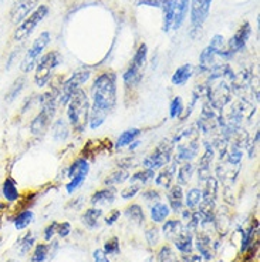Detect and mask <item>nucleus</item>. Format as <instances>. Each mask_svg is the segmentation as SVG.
Listing matches in <instances>:
<instances>
[{"mask_svg": "<svg viewBox=\"0 0 260 262\" xmlns=\"http://www.w3.org/2000/svg\"><path fill=\"white\" fill-rule=\"evenodd\" d=\"M88 97L91 101L88 128L98 130L114 112L118 101V77L115 73L103 72L97 74L90 85Z\"/></svg>", "mask_w": 260, "mask_h": 262, "instance_id": "obj_1", "label": "nucleus"}, {"mask_svg": "<svg viewBox=\"0 0 260 262\" xmlns=\"http://www.w3.org/2000/svg\"><path fill=\"white\" fill-rule=\"evenodd\" d=\"M90 107H91V101L88 97V93L84 89H80L74 93L68 104L65 105V118L74 134L81 136L88 128Z\"/></svg>", "mask_w": 260, "mask_h": 262, "instance_id": "obj_2", "label": "nucleus"}, {"mask_svg": "<svg viewBox=\"0 0 260 262\" xmlns=\"http://www.w3.org/2000/svg\"><path fill=\"white\" fill-rule=\"evenodd\" d=\"M63 56L57 50L44 53L37 61V64L34 67V76H33V83L37 89H46L53 84V77L54 73L63 64Z\"/></svg>", "mask_w": 260, "mask_h": 262, "instance_id": "obj_3", "label": "nucleus"}, {"mask_svg": "<svg viewBox=\"0 0 260 262\" xmlns=\"http://www.w3.org/2000/svg\"><path fill=\"white\" fill-rule=\"evenodd\" d=\"M148 63V46L143 43L135 50L130 66L123 73V84L127 92H135L144 80V72Z\"/></svg>", "mask_w": 260, "mask_h": 262, "instance_id": "obj_4", "label": "nucleus"}, {"mask_svg": "<svg viewBox=\"0 0 260 262\" xmlns=\"http://www.w3.org/2000/svg\"><path fill=\"white\" fill-rule=\"evenodd\" d=\"M92 77L91 69L88 67H80L76 72L72 73L68 79L63 80V83L59 84V105L65 107L68 101L72 100L73 94L83 89V85L87 84Z\"/></svg>", "mask_w": 260, "mask_h": 262, "instance_id": "obj_5", "label": "nucleus"}, {"mask_svg": "<svg viewBox=\"0 0 260 262\" xmlns=\"http://www.w3.org/2000/svg\"><path fill=\"white\" fill-rule=\"evenodd\" d=\"M52 41V34L50 32H41L33 40L32 45L29 46L25 54H23V59L20 61V72L21 74H29L34 70V67L37 64L39 59L44 54V50H46L49 45Z\"/></svg>", "mask_w": 260, "mask_h": 262, "instance_id": "obj_6", "label": "nucleus"}, {"mask_svg": "<svg viewBox=\"0 0 260 262\" xmlns=\"http://www.w3.org/2000/svg\"><path fill=\"white\" fill-rule=\"evenodd\" d=\"M174 150H175V145L171 141V138L162 140L150 154H147L143 158L141 161L143 168H148L155 172L159 171L174 160Z\"/></svg>", "mask_w": 260, "mask_h": 262, "instance_id": "obj_7", "label": "nucleus"}, {"mask_svg": "<svg viewBox=\"0 0 260 262\" xmlns=\"http://www.w3.org/2000/svg\"><path fill=\"white\" fill-rule=\"evenodd\" d=\"M49 12L50 10H49L47 5H39L37 9L27 19L23 20L19 26H16L13 36H12L14 43L16 45H23L25 41L30 39L33 36V33L37 30V26L49 16Z\"/></svg>", "mask_w": 260, "mask_h": 262, "instance_id": "obj_8", "label": "nucleus"}, {"mask_svg": "<svg viewBox=\"0 0 260 262\" xmlns=\"http://www.w3.org/2000/svg\"><path fill=\"white\" fill-rule=\"evenodd\" d=\"M215 157H216L215 144L214 143H210V141H205V144H203V152H202L201 157H199V163H198V165H195L196 180H198L199 187H202L203 183H205L210 176H214L212 168H214Z\"/></svg>", "mask_w": 260, "mask_h": 262, "instance_id": "obj_9", "label": "nucleus"}, {"mask_svg": "<svg viewBox=\"0 0 260 262\" xmlns=\"http://www.w3.org/2000/svg\"><path fill=\"white\" fill-rule=\"evenodd\" d=\"M201 138H186L175 144L174 150V160L178 163H194L201 154Z\"/></svg>", "mask_w": 260, "mask_h": 262, "instance_id": "obj_10", "label": "nucleus"}, {"mask_svg": "<svg viewBox=\"0 0 260 262\" xmlns=\"http://www.w3.org/2000/svg\"><path fill=\"white\" fill-rule=\"evenodd\" d=\"M212 0H191L189 6V23L192 32H199L208 20Z\"/></svg>", "mask_w": 260, "mask_h": 262, "instance_id": "obj_11", "label": "nucleus"}, {"mask_svg": "<svg viewBox=\"0 0 260 262\" xmlns=\"http://www.w3.org/2000/svg\"><path fill=\"white\" fill-rule=\"evenodd\" d=\"M39 0H14L9 12V20L14 26H19L25 19L37 9Z\"/></svg>", "mask_w": 260, "mask_h": 262, "instance_id": "obj_12", "label": "nucleus"}, {"mask_svg": "<svg viewBox=\"0 0 260 262\" xmlns=\"http://www.w3.org/2000/svg\"><path fill=\"white\" fill-rule=\"evenodd\" d=\"M0 196L3 198L5 204H19L21 201V191L19 183L13 176H6L0 184Z\"/></svg>", "mask_w": 260, "mask_h": 262, "instance_id": "obj_13", "label": "nucleus"}, {"mask_svg": "<svg viewBox=\"0 0 260 262\" xmlns=\"http://www.w3.org/2000/svg\"><path fill=\"white\" fill-rule=\"evenodd\" d=\"M252 36V26L249 21H245L242 23L241 27L234 32V34L229 39V41L226 43V47L228 50L236 54V53H242L247 46V41Z\"/></svg>", "mask_w": 260, "mask_h": 262, "instance_id": "obj_14", "label": "nucleus"}, {"mask_svg": "<svg viewBox=\"0 0 260 262\" xmlns=\"http://www.w3.org/2000/svg\"><path fill=\"white\" fill-rule=\"evenodd\" d=\"M194 249L202 256L203 261H212L215 256V248L212 238L206 231H198L194 236Z\"/></svg>", "mask_w": 260, "mask_h": 262, "instance_id": "obj_15", "label": "nucleus"}, {"mask_svg": "<svg viewBox=\"0 0 260 262\" xmlns=\"http://www.w3.org/2000/svg\"><path fill=\"white\" fill-rule=\"evenodd\" d=\"M178 165H179V163L175 161V160H172L168 165H165L163 168H161L159 171H156L154 183H155V185L158 188H162V190L167 191L172 184L175 183V176L176 170H178Z\"/></svg>", "mask_w": 260, "mask_h": 262, "instance_id": "obj_16", "label": "nucleus"}, {"mask_svg": "<svg viewBox=\"0 0 260 262\" xmlns=\"http://www.w3.org/2000/svg\"><path fill=\"white\" fill-rule=\"evenodd\" d=\"M118 196L117 187H107L104 185L103 188L97 190L91 196H90V204L91 207H107V205H112L115 203Z\"/></svg>", "mask_w": 260, "mask_h": 262, "instance_id": "obj_17", "label": "nucleus"}, {"mask_svg": "<svg viewBox=\"0 0 260 262\" xmlns=\"http://www.w3.org/2000/svg\"><path fill=\"white\" fill-rule=\"evenodd\" d=\"M91 171V163L90 160L84 156H80V157L74 158L72 163L68 164L64 168V172H63V178H73L76 176H87L90 174Z\"/></svg>", "mask_w": 260, "mask_h": 262, "instance_id": "obj_18", "label": "nucleus"}, {"mask_svg": "<svg viewBox=\"0 0 260 262\" xmlns=\"http://www.w3.org/2000/svg\"><path fill=\"white\" fill-rule=\"evenodd\" d=\"M183 195H185V190L182 185L174 183L168 190H167V200H168V207L171 212L174 214H181V211L185 208L183 204Z\"/></svg>", "mask_w": 260, "mask_h": 262, "instance_id": "obj_19", "label": "nucleus"}, {"mask_svg": "<svg viewBox=\"0 0 260 262\" xmlns=\"http://www.w3.org/2000/svg\"><path fill=\"white\" fill-rule=\"evenodd\" d=\"M50 131H52V138L56 141V143H65L70 136H72V127L68 124V121H67V118L65 116H60V117L54 118V121H53L52 127H50Z\"/></svg>", "mask_w": 260, "mask_h": 262, "instance_id": "obj_20", "label": "nucleus"}, {"mask_svg": "<svg viewBox=\"0 0 260 262\" xmlns=\"http://www.w3.org/2000/svg\"><path fill=\"white\" fill-rule=\"evenodd\" d=\"M178 0H159V9L162 10V30L168 33L174 26Z\"/></svg>", "mask_w": 260, "mask_h": 262, "instance_id": "obj_21", "label": "nucleus"}, {"mask_svg": "<svg viewBox=\"0 0 260 262\" xmlns=\"http://www.w3.org/2000/svg\"><path fill=\"white\" fill-rule=\"evenodd\" d=\"M194 74H195V66L191 63H185V64L179 66L174 72L172 77H171V83L175 87H182L194 77Z\"/></svg>", "mask_w": 260, "mask_h": 262, "instance_id": "obj_22", "label": "nucleus"}, {"mask_svg": "<svg viewBox=\"0 0 260 262\" xmlns=\"http://www.w3.org/2000/svg\"><path fill=\"white\" fill-rule=\"evenodd\" d=\"M183 221L181 218H168L167 221H163L161 227V232L165 236V239L172 243L176 236L179 235L183 231Z\"/></svg>", "mask_w": 260, "mask_h": 262, "instance_id": "obj_23", "label": "nucleus"}, {"mask_svg": "<svg viewBox=\"0 0 260 262\" xmlns=\"http://www.w3.org/2000/svg\"><path fill=\"white\" fill-rule=\"evenodd\" d=\"M202 188V201L203 203L215 204L216 205V200L219 195V181L215 178V176L210 177L203 183Z\"/></svg>", "mask_w": 260, "mask_h": 262, "instance_id": "obj_24", "label": "nucleus"}, {"mask_svg": "<svg viewBox=\"0 0 260 262\" xmlns=\"http://www.w3.org/2000/svg\"><path fill=\"white\" fill-rule=\"evenodd\" d=\"M172 244H174V248L178 252H181L182 255H189L194 252V234H191L183 228L182 232L176 236Z\"/></svg>", "mask_w": 260, "mask_h": 262, "instance_id": "obj_25", "label": "nucleus"}, {"mask_svg": "<svg viewBox=\"0 0 260 262\" xmlns=\"http://www.w3.org/2000/svg\"><path fill=\"white\" fill-rule=\"evenodd\" d=\"M104 216V211L100 207H91L88 210H85L81 215V224L85 228L97 229L100 227V221Z\"/></svg>", "mask_w": 260, "mask_h": 262, "instance_id": "obj_26", "label": "nucleus"}, {"mask_svg": "<svg viewBox=\"0 0 260 262\" xmlns=\"http://www.w3.org/2000/svg\"><path fill=\"white\" fill-rule=\"evenodd\" d=\"M256 224H252L249 225L246 229H239L242 234V241H241V252L245 254L247 249L250 248L253 244H256L257 241V232H259V224L257 221H254Z\"/></svg>", "mask_w": 260, "mask_h": 262, "instance_id": "obj_27", "label": "nucleus"}, {"mask_svg": "<svg viewBox=\"0 0 260 262\" xmlns=\"http://www.w3.org/2000/svg\"><path fill=\"white\" fill-rule=\"evenodd\" d=\"M141 134H143V130H141V128H137V127H132V128L124 130L117 137L115 143H114L115 150H124V148H127L134 140H137V138L141 137Z\"/></svg>", "mask_w": 260, "mask_h": 262, "instance_id": "obj_28", "label": "nucleus"}, {"mask_svg": "<svg viewBox=\"0 0 260 262\" xmlns=\"http://www.w3.org/2000/svg\"><path fill=\"white\" fill-rule=\"evenodd\" d=\"M195 164L194 163H179L178 165V170H176V184H179V185H188L191 181H192V178L195 177Z\"/></svg>", "mask_w": 260, "mask_h": 262, "instance_id": "obj_29", "label": "nucleus"}, {"mask_svg": "<svg viewBox=\"0 0 260 262\" xmlns=\"http://www.w3.org/2000/svg\"><path fill=\"white\" fill-rule=\"evenodd\" d=\"M26 85H27V79L25 74H23V76H20V77H17L12 84L9 85L6 94H5V101H6V103H13V101H16V100L21 96V93L25 92Z\"/></svg>", "mask_w": 260, "mask_h": 262, "instance_id": "obj_30", "label": "nucleus"}, {"mask_svg": "<svg viewBox=\"0 0 260 262\" xmlns=\"http://www.w3.org/2000/svg\"><path fill=\"white\" fill-rule=\"evenodd\" d=\"M131 177V171L117 167L114 171H111L110 174H107V177L104 178V185L107 187H118L125 184Z\"/></svg>", "mask_w": 260, "mask_h": 262, "instance_id": "obj_31", "label": "nucleus"}, {"mask_svg": "<svg viewBox=\"0 0 260 262\" xmlns=\"http://www.w3.org/2000/svg\"><path fill=\"white\" fill-rule=\"evenodd\" d=\"M33 221H34V212L30 208H20L19 212H16L13 220H12L13 227L17 231H23V229L29 228Z\"/></svg>", "mask_w": 260, "mask_h": 262, "instance_id": "obj_32", "label": "nucleus"}, {"mask_svg": "<svg viewBox=\"0 0 260 262\" xmlns=\"http://www.w3.org/2000/svg\"><path fill=\"white\" fill-rule=\"evenodd\" d=\"M169 215H171V210L167 203L159 201V203L150 205V218L154 224H162L163 221L168 220Z\"/></svg>", "mask_w": 260, "mask_h": 262, "instance_id": "obj_33", "label": "nucleus"}, {"mask_svg": "<svg viewBox=\"0 0 260 262\" xmlns=\"http://www.w3.org/2000/svg\"><path fill=\"white\" fill-rule=\"evenodd\" d=\"M202 203V188L201 187H191L189 190L185 191L183 195V204L185 208L188 210H196Z\"/></svg>", "mask_w": 260, "mask_h": 262, "instance_id": "obj_34", "label": "nucleus"}, {"mask_svg": "<svg viewBox=\"0 0 260 262\" xmlns=\"http://www.w3.org/2000/svg\"><path fill=\"white\" fill-rule=\"evenodd\" d=\"M34 245H36V236H34V234H33L32 231H29V232H26L25 235L20 236L19 239H17V243H16V249H17L19 255L26 256L27 254L32 252V249L34 248Z\"/></svg>", "mask_w": 260, "mask_h": 262, "instance_id": "obj_35", "label": "nucleus"}, {"mask_svg": "<svg viewBox=\"0 0 260 262\" xmlns=\"http://www.w3.org/2000/svg\"><path fill=\"white\" fill-rule=\"evenodd\" d=\"M189 6H191V0H178V6H176L175 19H174V30H179L182 25L185 23V20L188 17Z\"/></svg>", "mask_w": 260, "mask_h": 262, "instance_id": "obj_36", "label": "nucleus"}, {"mask_svg": "<svg viewBox=\"0 0 260 262\" xmlns=\"http://www.w3.org/2000/svg\"><path fill=\"white\" fill-rule=\"evenodd\" d=\"M155 171L148 170V168H141V170H137L135 172H132L130 177V183L134 184H139V185H148V184L154 183V180H155Z\"/></svg>", "mask_w": 260, "mask_h": 262, "instance_id": "obj_37", "label": "nucleus"}, {"mask_svg": "<svg viewBox=\"0 0 260 262\" xmlns=\"http://www.w3.org/2000/svg\"><path fill=\"white\" fill-rule=\"evenodd\" d=\"M124 215L127 216V220H130L137 225H143L145 224V212L144 208L139 204H131L125 210H124Z\"/></svg>", "mask_w": 260, "mask_h": 262, "instance_id": "obj_38", "label": "nucleus"}, {"mask_svg": "<svg viewBox=\"0 0 260 262\" xmlns=\"http://www.w3.org/2000/svg\"><path fill=\"white\" fill-rule=\"evenodd\" d=\"M52 252V245L46 243H40L34 245L30 255V262H46Z\"/></svg>", "mask_w": 260, "mask_h": 262, "instance_id": "obj_39", "label": "nucleus"}, {"mask_svg": "<svg viewBox=\"0 0 260 262\" xmlns=\"http://www.w3.org/2000/svg\"><path fill=\"white\" fill-rule=\"evenodd\" d=\"M169 118L171 120H179L182 118L183 113H185V103L181 96H175L169 103Z\"/></svg>", "mask_w": 260, "mask_h": 262, "instance_id": "obj_40", "label": "nucleus"}, {"mask_svg": "<svg viewBox=\"0 0 260 262\" xmlns=\"http://www.w3.org/2000/svg\"><path fill=\"white\" fill-rule=\"evenodd\" d=\"M138 195L141 196V200H143L144 203L150 204V205L159 203V201L162 200V192L158 190V188H154V187L141 190V192H139Z\"/></svg>", "mask_w": 260, "mask_h": 262, "instance_id": "obj_41", "label": "nucleus"}, {"mask_svg": "<svg viewBox=\"0 0 260 262\" xmlns=\"http://www.w3.org/2000/svg\"><path fill=\"white\" fill-rule=\"evenodd\" d=\"M141 190H143V185L130 183L127 187H124L123 190L120 191L118 194L121 196V200H124V201H130V200H134V198L141 192Z\"/></svg>", "mask_w": 260, "mask_h": 262, "instance_id": "obj_42", "label": "nucleus"}, {"mask_svg": "<svg viewBox=\"0 0 260 262\" xmlns=\"http://www.w3.org/2000/svg\"><path fill=\"white\" fill-rule=\"evenodd\" d=\"M145 239H147V243L150 247H156L158 244H159V239H161V229L155 227V224L154 225H151L148 228L145 229Z\"/></svg>", "mask_w": 260, "mask_h": 262, "instance_id": "obj_43", "label": "nucleus"}, {"mask_svg": "<svg viewBox=\"0 0 260 262\" xmlns=\"http://www.w3.org/2000/svg\"><path fill=\"white\" fill-rule=\"evenodd\" d=\"M85 180H87V176H76L68 180V183L65 184V192L67 194H74L76 191H78L83 185H84Z\"/></svg>", "mask_w": 260, "mask_h": 262, "instance_id": "obj_44", "label": "nucleus"}, {"mask_svg": "<svg viewBox=\"0 0 260 262\" xmlns=\"http://www.w3.org/2000/svg\"><path fill=\"white\" fill-rule=\"evenodd\" d=\"M107 255H120V252H121V247H120V239H118L117 236H112L110 239H107L104 244V248H103Z\"/></svg>", "mask_w": 260, "mask_h": 262, "instance_id": "obj_45", "label": "nucleus"}, {"mask_svg": "<svg viewBox=\"0 0 260 262\" xmlns=\"http://www.w3.org/2000/svg\"><path fill=\"white\" fill-rule=\"evenodd\" d=\"M209 46L214 49L215 52H216V56H218L226 47V40H225V37L222 34H215L214 37L210 39V41H209Z\"/></svg>", "mask_w": 260, "mask_h": 262, "instance_id": "obj_46", "label": "nucleus"}, {"mask_svg": "<svg viewBox=\"0 0 260 262\" xmlns=\"http://www.w3.org/2000/svg\"><path fill=\"white\" fill-rule=\"evenodd\" d=\"M57 228H59V223L57 221H52V223L47 225L44 231H43V239L46 241V243H50L54 235L57 234Z\"/></svg>", "mask_w": 260, "mask_h": 262, "instance_id": "obj_47", "label": "nucleus"}, {"mask_svg": "<svg viewBox=\"0 0 260 262\" xmlns=\"http://www.w3.org/2000/svg\"><path fill=\"white\" fill-rule=\"evenodd\" d=\"M73 231V227L72 224L67 223V221H64V223H59V228H57V235L60 236V238H67V236L72 234Z\"/></svg>", "mask_w": 260, "mask_h": 262, "instance_id": "obj_48", "label": "nucleus"}, {"mask_svg": "<svg viewBox=\"0 0 260 262\" xmlns=\"http://www.w3.org/2000/svg\"><path fill=\"white\" fill-rule=\"evenodd\" d=\"M121 211L120 210H112L111 212H108V215L105 216V220H104V223L105 225H108V227H111V225H114V224L117 223L118 220L121 218Z\"/></svg>", "mask_w": 260, "mask_h": 262, "instance_id": "obj_49", "label": "nucleus"}, {"mask_svg": "<svg viewBox=\"0 0 260 262\" xmlns=\"http://www.w3.org/2000/svg\"><path fill=\"white\" fill-rule=\"evenodd\" d=\"M92 259H94V262H111L108 255L105 254L103 249H96L92 252Z\"/></svg>", "mask_w": 260, "mask_h": 262, "instance_id": "obj_50", "label": "nucleus"}, {"mask_svg": "<svg viewBox=\"0 0 260 262\" xmlns=\"http://www.w3.org/2000/svg\"><path fill=\"white\" fill-rule=\"evenodd\" d=\"M181 262H203V259H202V256L198 254V255H195V254H189V255H182L181 256V259H179Z\"/></svg>", "mask_w": 260, "mask_h": 262, "instance_id": "obj_51", "label": "nucleus"}, {"mask_svg": "<svg viewBox=\"0 0 260 262\" xmlns=\"http://www.w3.org/2000/svg\"><path fill=\"white\" fill-rule=\"evenodd\" d=\"M138 6H148L159 9V0H137Z\"/></svg>", "mask_w": 260, "mask_h": 262, "instance_id": "obj_52", "label": "nucleus"}, {"mask_svg": "<svg viewBox=\"0 0 260 262\" xmlns=\"http://www.w3.org/2000/svg\"><path fill=\"white\" fill-rule=\"evenodd\" d=\"M141 145H143V141H141L139 138H137V140H134V141H132V143H131V144L128 145L127 148H128V151H130V152H134V151H137L138 148L141 147Z\"/></svg>", "mask_w": 260, "mask_h": 262, "instance_id": "obj_53", "label": "nucleus"}, {"mask_svg": "<svg viewBox=\"0 0 260 262\" xmlns=\"http://www.w3.org/2000/svg\"><path fill=\"white\" fill-rule=\"evenodd\" d=\"M9 262H13V261H9Z\"/></svg>", "mask_w": 260, "mask_h": 262, "instance_id": "obj_54", "label": "nucleus"}]
</instances>
